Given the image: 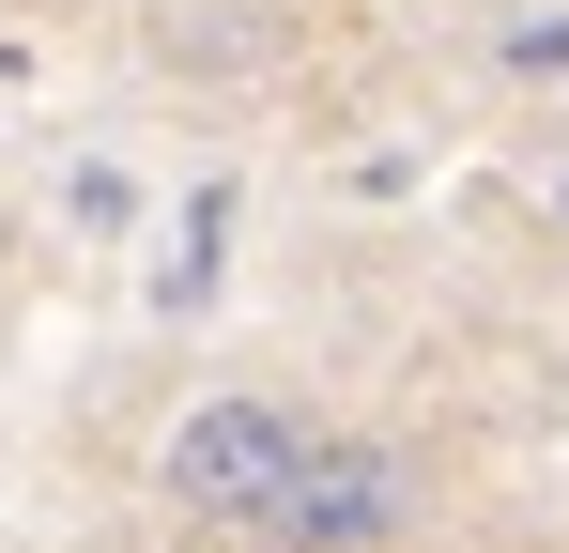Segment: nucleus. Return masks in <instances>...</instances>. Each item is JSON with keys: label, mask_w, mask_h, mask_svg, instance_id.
Wrapping results in <instances>:
<instances>
[{"label": "nucleus", "mask_w": 569, "mask_h": 553, "mask_svg": "<svg viewBox=\"0 0 569 553\" xmlns=\"http://www.w3.org/2000/svg\"><path fill=\"white\" fill-rule=\"evenodd\" d=\"M400 523H416V461L400 446H292L278 507H262L278 553H385Z\"/></svg>", "instance_id": "obj_1"}, {"label": "nucleus", "mask_w": 569, "mask_h": 553, "mask_svg": "<svg viewBox=\"0 0 569 553\" xmlns=\"http://www.w3.org/2000/svg\"><path fill=\"white\" fill-rule=\"evenodd\" d=\"M292 446H308V431H292L278 400H200L186 431H170L154 476H170V507H186V523H262V507H278V476H292Z\"/></svg>", "instance_id": "obj_2"}, {"label": "nucleus", "mask_w": 569, "mask_h": 553, "mask_svg": "<svg viewBox=\"0 0 569 553\" xmlns=\"http://www.w3.org/2000/svg\"><path fill=\"white\" fill-rule=\"evenodd\" d=\"M508 78H569V16H508Z\"/></svg>", "instance_id": "obj_3"}, {"label": "nucleus", "mask_w": 569, "mask_h": 553, "mask_svg": "<svg viewBox=\"0 0 569 553\" xmlns=\"http://www.w3.org/2000/svg\"><path fill=\"white\" fill-rule=\"evenodd\" d=\"M555 215H569V170H555Z\"/></svg>", "instance_id": "obj_4"}]
</instances>
